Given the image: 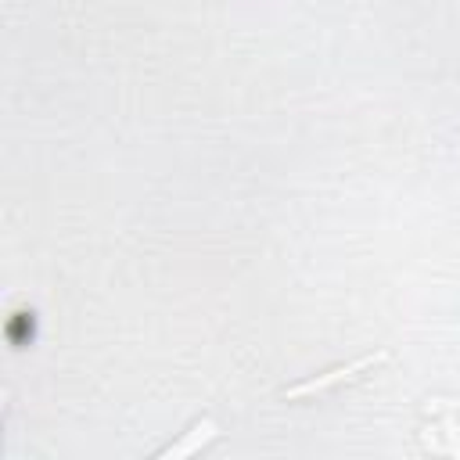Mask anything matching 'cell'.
Here are the masks:
<instances>
[{"instance_id":"cell-1","label":"cell","mask_w":460,"mask_h":460,"mask_svg":"<svg viewBox=\"0 0 460 460\" xmlns=\"http://www.w3.org/2000/svg\"><path fill=\"white\" fill-rule=\"evenodd\" d=\"M381 359H388V352H374V356H359V359H352V363H345V367H334V370H327V374H316V377H309V381H298V385H291V388H284V395H288V399H302V395H313V392H327L331 385H341V381H352L356 374H363V370H370V367H377Z\"/></svg>"}]
</instances>
